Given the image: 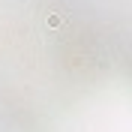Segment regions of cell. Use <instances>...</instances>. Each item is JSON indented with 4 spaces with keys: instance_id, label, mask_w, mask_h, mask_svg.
I'll use <instances>...</instances> for the list:
<instances>
[{
    "instance_id": "obj_1",
    "label": "cell",
    "mask_w": 132,
    "mask_h": 132,
    "mask_svg": "<svg viewBox=\"0 0 132 132\" xmlns=\"http://www.w3.org/2000/svg\"><path fill=\"white\" fill-rule=\"evenodd\" d=\"M63 24V15H48V27H60Z\"/></svg>"
}]
</instances>
